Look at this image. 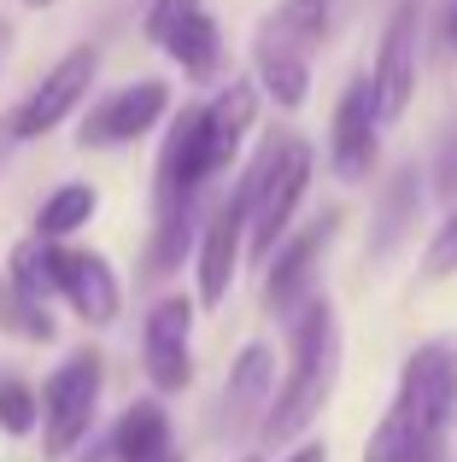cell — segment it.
Returning <instances> with one entry per match:
<instances>
[{"label":"cell","instance_id":"9c48e42d","mask_svg":"<svg viewBox=\"0 0 457 462\" xmlns=\"http://www.w3.org/2000/svg\"><path fill=\"white\" fill-rule=\"evenodd\" d=\"M194 316H200V299L164 293L153 299L147 322H141V369L159 393H188L194 386Z\"/></svg>","mask_w":457,"mask_h":462},{"label":"cell","instance_id":"ffe728a7","mask_svg":"<svg viewBox=\"0 0 457 462\" xmlns=\"http://www.w3.org/2000/svg\"><path fill=\"white\" fill-rule=\"evenodd\" d=\"M194 246H200V199H182V205L153 211V240H147V270L153 275L182 270V258Z\"/></svg>","mask_w":457,"mask_h":462},{"label":"cell","instance_id":"d6986e66","mask_svg":"<svg viewBox=\"0 0 457 462\" xmlns=\"http://www.w3.org/2000/svg\"><path fill=\"white\" fill-rule=\"evenodd\" d=\"M6 287L18 299H30V305L53 310V299H59V240H42V235L18 240V246H12V263H6Z\"/></svg>","mask_w":457,"mask_h":462},{"label":"cell","instance_id":"f1b7e54d","mask_svg":"<svg viewBox=\"0 0 457 462\" xmlns=\"http://www.w3.org/2000/svg\"><path fill=\"white\" fill-rule=\"evenodd\" d=\"M23 6H35V12H42V6H53V0H23Z\"/></svg>","mask_w":457,"mask_h":462},{"label":"cell","instance_id":"44dd1931","mask_svg":"<svg viewBox=\"0 0 457 462\" xmlns=\"http://www.w3.org/2000/svg\"><path fill=\"white\" fill-rule=\"evenodd\" d=\"M94 211H100L94 181H59V188L42 199V211H35V235L42 240H70V235H82V228L94 223Z\"/></svg>","mask_w":457,"mask_h":462},{"label":"cell","instance_id":"52a82bcc","mask_svg":"<svg viewBox=\"0 0 457 462\" xmlns=\"http://www.w3.org/2000/svg\"><path fill=\"white\" fill-rule=\"evenodd\" d=\"M94 77H100V53H94V47H70V53L18 100V112L6 117V124H12V141L23 147V141H42V135H53L59 124H70V117L89 106Z\"/></svg>","mask_w":457,"mask_h":462},{"label":"cell","instance_id":"5b68a950","mask_svg":"<svg viewBox=\"0 0 457 462\" xmlns=\"http://www.w3.org/2000/svg\"><path fill=\"white\" fill-rule=\"evenodd\" d=\"M252 193H258V158L240 170L235 193L206 217L200 228V246H194V282H200V310H218L228 305V287H235V270L247 258V217H252Z\"/></svg>","mask_w":457,"mask_h":462},{"label":"cell","instance_id":"6da1fadb","mask_svg":"<svg viewBox=\"0 0 457 462\" xmlns=\"http://www.w3.org/2000/svg\"><path fill=\"white\" fill-rule=\"evenodd\" d=\"M457 428V339H423L399 369L387 416L364 439V462H446Z\"/></svg>","mask_w":457,"mask_h":462},{"label":"cell","instance_id":"4316f807","mask_svg":"<svg viewBox=\"0 0 457 462\" xmlns=\"http://www.w3.org/2000/svg\"><path fill=\"white\" fill-rule=\"evenodd\" d=\"M18 147V141H12V124H0V164H6V152Z\"/></svg>","mask_w":457,"mask_h":462},{"label":"cell","instance_id":"2e32d148","mask_svg":"<svg viewBox=\"0 0 457 462\" xmlns=\"http://www.w3.org/2000/svg\"><path fill=\"white\" fill-rule=\"evenodd\" d=\"M252 124H258V82H228V88H218L206 100V152L211 164H218V176L228 164H235V152L247 147Z\"/></svg>","mask_w":457,"mask_h":462},{"label":"cell","instance_id":"9a60e30c","mask_svg":"<svg viewBox=\"0 0 457 462\" xmlns=\"http://www.w3.org/2000/svg\"><path fill=\"white\" fill-rule=\"evenodd\" d=\"M416 217H423V176H416V164H405V170H393V181L381 188V199H376V223H369L364 258L369 263H387L393 252L411 240Z\"/></svg>","mask_w":457,"mask_h":462},{"label":"cell","instance_id":"e0dca14e","mask_svg":"<svg viewBox=\"0 0 457 462\" xmlns=\"http://www.w3.org/2000/svg\"><path fill=\"white\" fill-rule=\"evenodd\" d=\"M112 462H171L176 445H171V416H164L159 398H135V404L117 416L112 428Z\"/></svg>","mask_w":457,"mask_h":462},{"label":"cell","instance_id":"7a4b0ae2","mask_svg":"<svg viewBox=\"0 0 457 462\" xmlns=\"http://www.w3.org/2000/svg\"><path fill=\"white\" fill-rule=\"evenodd\" d=\"M334 386H340V316H334L329 293H311L305 305L287 316V369H282L275 398L258 421V439L294 445L329 410Z\"/></svg>","mask_w":457,"mask_h":462},{"label":"cell","instance_id":"7c38bea8","mask_svg":"<svg viewBox=\"0 0 457 462\" xmlns=\"http://www.w3.org/2000/svg\"><path fill=\"white\" fill-rule=\"evenodd\" d=\"M59 299L89 328H112L124 316V282L112 258L94 246H70V240H59Z\"/></svg>","mask_w":457,"mask_h":462},{"label":"cell","instance_id":"30bf717a","mask_svg":"<svg viewBox=\"0 0 457 462\" xmlns=\"http://www.w3.org/2000/svg\"><path fill=\"white\" fill-rule=\"evenodd\" d=\"M164 117H171V88H164L159 77H141V82L112 88L106 100H94L89 117H82V129H77V141L89 152H112V147H129V141L153 135Z\"/></svg>","mask_w":457,"mask_h":462},{"label":"cell","instance_id":"484cf974","mask_svg":"<svg viewBox=\"0 0 457 462\" xmlns=\"http://www.w3.org/2000/svg\"><path fill=\"white\" fill-rule=\"evenodd\" d=\"M282 462H329V445H322V439H305V445H294Z\"/></svg>","mask_w":457,"mask_h":462},{"label":"cell","instance_id":"8fae6325","mask_svg":"<svg viewBox=\"0 0 457 462\" xmlns=\"http://www.w3.org/2000/svg\"><path fill=\"white\" fill-rule=\"evenodd\" d=\"M381 117H376V94L369 77H358L352 88L334 100V124H329V170L340 181H369L381 164Z\"/></svg>","mask_w":457,"mask_h":462},{"label":"cell","instance_id":"d4e9b609","mask_svg":"<svg viewBox=\"0 0 457 462\" xmlns=\"http://www.w3.org/2000/svg\"><path fill=\"white\" fill-rule=\"evenodd\" d=\"M200 6H206V0H153V6H147V42L159 47L164 35H171L188 12H200Z\"/></svg>","mask_w":457,"mask_h":462},{"label":"cell","instance_id":"f546056e","mask_svg":"<svg viewBox=\"0 0 457 462\" xmlns=\"http://www.w3.org/2000/svg\"><path fill=\"white\" fill-rule=\"evenodd\" d=\"M240 462H258V457H240Z\"/></svg>","mask_w":457,"mask_h":462},{"label":"cell","instance_id":"5bb4252c","mask_svg":"<svg viewBox=\"0 0 457 462\" xmlns=\"http://www.w3.org/2000/svg\"><path fill=\"white\" fill-rule=\"evenodd\" d=\"M252 70H258V88L270 94L282 112H299V106L311 100V53H305L299 42H287L282 30H270V23L258 30Z\"/></svg>","mask_w":457,"mask_h":462},{"label":"cell","instance_id":"3957f363","mask_svg":"<svg viewBox=\"0 0 457 462\" xmlns=\"http://www.w3.org/2000/svg\"><path fill=\"white\" fill-rule=\"evenodd\" d=\"M252 158H258V193H252V217H247V258L264 263L294 235V217L311 193L317 152H311V141L282 135V141H264Z\"/></svg>","mask_w":457,"mask_h":462},{"label":"cell","instance_id":"cb8c5ba5","mask_svg":"<svg viewBox=\"0 0 457 462\" xmlns=\"http://www.w3.org/2000/svg\"><path fill=\"white\" fill-rule=\"evenodd\" d=\"M446 275H457V199H452V217L434 228V240L423 252V282H446Z\"/></svg>","mask_w":457,"mask_h":462},{"label":"cell","instance_id":"7402d4cb","mask_svg":"<svg viewBox=\"0 0 457 462\" xmlns=\"http://www.w3.org/2000/svg\"><path fill=\"white\" fill-rule=\"evenodd\" d=\"M35 428H42V393L23 374H0V433L30 439Z\"/></svg>","mask_w":457,"mask_h":462},{"label":"cell","instance_id":"ac0fdd59","mask_svg":"<svg viewBox=\"0 0 457 462\" xmlns=\"http://www.w3.org/2000/svg\"><path fill=\"white\" fill-rule=\"evenodd\" d=\"M159 47H164V59H171L182 77H194V82H211L223 70V30H218V18H211L206 6L188 12Z\"/></svg>","mask_w":457,"mask_h":462},{"label":"cell","instance_id":"4fadbf2b","mask_svg":"<svg viewBox=\"0 0 457 462\" xmlns=\"http://www.w3.org/2000/svg\"><path fill=\"white\" fill-rule=\"evenodd\" d=\"M275 351L264 346V339H247V346L235 351V363H228V381H223V433L228 439H240V433H258L264 410H270L275 398Z\"/></svg>","mask_w":457,"mask_h":462},{"label":"cell","instance_id":"277c9868","mask_svg":"<svg viewBox=\"0 0 457 462\" xmlns=\"http://www.w3.org/2000/svg\"><path fill=\"white\" fill-rule=\"evenodd\" d=\"M100 393H106V357L94 346H77L42 386V451L53 462H65L70 451H82L100 416Z\"/></svg>","mask_w":457,"mask_h":462},{"label":"cell","instance_id":"603a6c76","mask_svg":"<svg viewBox=\"0 0 457 462\" xmlns=\"http://www.w3.org/2000/svg\"><path fill=\"white\" fill-rule=\"evenodd\" d=\"M0 328H12L18 339H30V346H53L59 339V322L47 305H30V299H18L6 282H0Z\"/></svg>","mask_w":457,"mask_h":462},{"label":"cell","instance_id":"8992f818","mask_svg":"<svg viewBox=\"0 0 457 462\" xmlns=\"http://www.w3.org/2000/svg\"><path fill=\"white\" fill-rule=\"evenodd\" d=\"M416 77H423V0H399L387 12L376 65H369V94H376V117L399 124L416 100Z\"/></svg>","mask_w":457,"mask_h":462},{"label":"cell","instance_id":"83f0119b","mask_svg":"<svg viewBox=\"0 0 457 462\" xmlns=\"http://www.w3.org/2000/svg\"><path fill=\"white\" fill-rule=\"evenodd\" d=\"M446 42H452V53H457V0H452V12H446Z\"/></svg>","mask_w":457,"mask_h":462},{"label":"cell","instance_id":"ba28073f","mask_svg":"<svg viewBox=\"0 0 457 462\" xmlns=\"http://www.w3.org/2000/svg\"><path fill=\"white\" fill-rule=\"evenodd\" d=\"M334 228H340V211H322L317 223L294 228V235H287L282 246L258 263V270H264L258 299H264V310H270V316H282V322H287V316L317 293V270H322V252H329Z\"/></svg>","mask_w":457,"mask_h":462}]
</instances>
